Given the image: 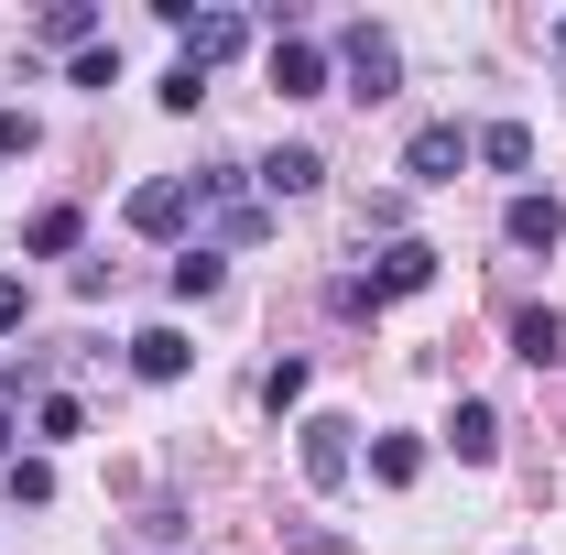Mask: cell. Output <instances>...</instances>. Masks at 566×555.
<instances>
[{"label":"cell","instance_id":"cell-21","mask_svg":"<svg viewBox=\"0 0 566 555\" xmlns=\"http://www.w3.org/2000/svg\"><path fill=\"white\" fill-rule=\"evenodd\" d=\"M66 76H76V87H120V44H87Z\"/></svg>","mask_w":566,"mask_h":555},{"label":"cell","instance_id":"cell-9","mask_svg":"<svg viewBox=\"0 0 566 555\" xmlns=\"http://www.w3.org/2000/svg\"><path fill=\"white\" fill-rule=\"evenodd\" d=\"M512 359H534V370L566 359V316H556V305H523V316H512Z\"/></svg>","mask_w":566,"mask_h":555},{"label":"cell","instance_id":"cell-23","mask_svg":"<svg viewBox=\"0 0 566 555\" xmlns=\"http://www.w3.org/2000/svg\"><path fill=\"white\" fill-rule=\"evenodd\" d=\"M0 458H11V404H0Z\"/></svg>","mask_w":566,"mask_h":555},{"label":"cell","instance_id":"cell-11","mask_svg":"<svg viewBox=\"0 0 566 555\" xmlns=\"http://www.w3.org/2000/svg\"><path fill=\"white\" fill-rule=\"evenodd\" d=\"M262 186H273V197H316V186H327V153H305V142H283L273 164H262Z\"/></svg>","mask_w":566,"mask_h":555},{"label":"cell","instance_id":"cell-18","mask_svg":"<svg viewBox=\"0 0 566 555\" xmlns=\"http://www.w3.org/2000/svg\"><path fill=\"white\" fill-rule=\"evenodd\" d=\"M305 392H316V370H305V359H283V370H262V404H273V415H294Z\"/></svg>","mask_w":566,"mask_h":555},{"label":"cell","instance_id":"cell-1","mask_svg":"<svg viewBox=\"0 0 566 555\" xmlns=\"http://www.w3.org/2000/svg\"><path fill=\"white\" fill-rule=\"evenodd\" d=\"M469 164H480V132H458V121H424V132L403 142V175H415V186H458Z\"/></svg>","mask_w":566,"mask_h":555},{"label":"cell","instance_id":"cell-4","mask_svg":"<svg viewBox=\"0 0 566 555\" xmlns=\"http://www.w3.org/2000/svg\"><path fill=\"white\" fill-rule=\"evenodd\" d=\"M186 218H197V186H186V175H153V186L132 197V229H142V240H175Z\"/></svg>","mask_w":566,"mask_h":555},{"label":"cell","instance_id":"cell-7","mask_svg":"<svg viewBox=\"0 0 566 555\" xmlns=\"http://www.w3.org/2000/svg\"><path fill=\"white\" fill-rule=\"evenodd\" d=\"M501 240H512V251H556L566 208H556V197H512V208H501Z\"/></svg>","mask_w":566,"mask_h":555},{"label":"cell","instance_id":"cell-22","mask_svg":"<svg viewBox=\"0 0 566 555\" xmlns=\"http://www.w3.org/2000/svg\"><path fill=\"white\" fill-rule=\"evenodd\" d=\"M22 316H33V294H22V273H0V338H11Z\"/></svg>","mask_w":566,"mask_h":555},{"label":"cell","instance_id":"cell-10","mask_svg":"<svg viewBox=\"0 0 566 555\" xmlns=\"http://www.w3.org/2000/svg\"><path fill=\"white\" fill-rule=\"evenodd\" d=\"M186 359H197L186 327H142V338H132V370H142V381H186Z\"/></svg>","mask_w":566,"mask_h":555},{"label":"cell","instance_id":"cell-16","mask_svg":"<svg viewBox=\"0 0 566 555\" xmlns=\"http://www.w3.org/2000/svg\"><path fill=\"white\" fill-rule=\"evenodd\" d=\"M480 164H491V175H523V164H534V132H523V121H491V132H480Z\"/></svg>","mask_w":566,"mask_h":555},{"label":"cell","instance_id":"cell-17","mask_svg":"<svg viewBox=\"0 0 566 555\" xmlns=\"http://www.w3.org/2000/svg\"><path fill=\"white\" fill-rule=\"evenodd\" d=\"M218 283H229V262H218V251H186V262H175V294H186V305H208Z\"/></svg>","mask_w":566,"mask_h":555},{"label":"cell","instance_id":"cell-19","mask_svg":"<svg viewBox=\"0 0 566 555\" xmlns=\"http://www.w3.org/2000/svg\"><path fill=\"white\" fill-rule=\"evenodd\" d=\"M0 480H11V501H22V512H44V501H55V469H44V458H11Z\"/></svg>","mask_w":566,"mask_h":555},{"label":"cell","instance_id":"cell-13","mask_svg":"<svg viewBox=\"0 0 566 555\" xmlns=\"http://www.w3.org/2000/svg\"><path fill=\"white\" fill-rule=\"evenodd\" d=\"M370 480H381V490H415L424 480V447H415V436H370Z\"/></svg>","mask_w":566,"mask_h":555},{"label":"cell","instance_id":"cell-8","mask_svg":"<svg viewBox=\"0 0 566 555\" xmlns=\"http://www.w3.org/2000/svg\"><path fill=\"white\" fill-rule=\"evenodd\" d=\"M424 283H436V251H424V240H392V251L370 262V305H381V294H424Z\"/></svg>","mask_w":566,"mask_h":555},{"label":"cell","instance_id":"cell-6","mask_svg":"<svg viewBox=\"0 0 566 555\" xmlns=\"http://www.w3.org/2000/svg\"><path fill=\"white\" fill-rule=\"evenodd\" d=\"M338 55H349V87H359V98H392V76H403V55H392V33H370V22H359V33L338 44Z\"/></svg>","mask_w":566,"mask_h":555},{"label":"cell","instance_id":"cell-3","mask_svg":"<svg viewBox=\"0 0 566 555\" xmlns=\"http://www.w3.org/2000/svg\"><path fill=\"white\" fill-rule=\"evenodd\" d=\"M294 436H305V480H316V490H338V480L359 469V447H349L359 425H349V415H305Z\"/></svg>","mask_w":566,"mask_h":555},{"label":"cell","instance_id":"cell-15","mask_svg":"<svg viewBox=\"0 0 566 555\" xmlns=\"http://www.w3.org/2000/svg\"><path fill=\"white\" fill-rule=\"evenodd\" d=\"M33 33H44V44H66V55H87V44H98V11H87V0H55Z\"/></svg>","mask_w":566,"mask_h":555},{"label":"cell","instance_id":"cell-12","mask_svg":"<svg viewBox=\"0 0 566 555\" xmlns=\"http://www.w3.org/2000/svg\"><path fill=\"white\" fill-rule=\"evenodd\" d=\"M447 447H458L469 469H491V458H501V415H491V404H458V425H447Z\"/></svg>","mask_w":566,"mask_h":555},{"label":"cell","instance_id":"cell-5","mask_svg":"<svg viewBox=\"0 0 566 555\" xmlns=\"http://www.w3.org/2000/svg\"><path fill=\"white\" fill-rule=\"evenodd\" d=\"M262 66H273L283 98H327V44H305V33H273V55H262Z\"/></svg>","mask_w":566,"mask_h":555},{"label":"cell","instance_id":"cell-14","mask_svg":"<svg viewBox=\"0 0 566 555\" xmlns=\"http://www.w3.org/2000/svg\"><path fill=\"white\" fill-rule=\"evenodd\" d=\"M76 240H87V218H76V208H33V218H22V251H44V262L76 251Z\"/></svg>","mask_w":566,"mask_h":555},{"label":"cell","instance_id":"cell-2","mask_svg":"<svg viewBox=\"0 0 566 555\" xmlns=\"http://www.w3.org/2000/svg\"><path fill=\"white\" fill-rule=\"evenodd\" d=\"M164 22H175V44H186V66L208 76L218 55H240V11H197V0H164Z\"/></svg>","mask_w":566,"mask_h":555},{"label":"cell","instance_id":"cell-20","mask_svg":"<svg viewBox=\"0 0 566 555\" xmlns=\"http://www.w3.org/2000/svg\"><path fill=\"white\" fill-rule=\"evenodd\" d=\"M33 436H55V447H66V436H87V415H76V392H44V415H33Z\"/></svg>","mask_w":566,"mask_h":555}]
</instances>
